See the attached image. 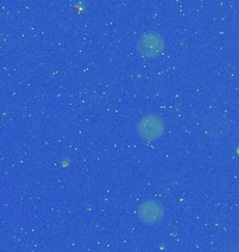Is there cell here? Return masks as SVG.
Segmentation results:
<instances>
[{"mask_svg":"<svg viewBox=\"0 0 239 252\" xmlns=\"http://www.w3.org/2000/svg\"><path fill=\"white\" fill-rule=\"evenodd\" d=\"M165 42L158 32H146L137 41V51L144 58H157L164 52Z\"/></svg>","mask_w":239,"mask_h":252,"instance_id":"7a4b0ae2","label":"cell"},{"mask_svg":"<svg viewBox=\"0 0 239 252\" xmlns=\"http://www.w3.org/2000/svg\"><path fill=\"white\" fill-rule=\"evenodd\" d=\"M165 216V209L157 200H144L137 209V217L146 225L158 224Z\"/></svg>","mask_w":239,"mask_h":252,"instance_id":"277c9868","label":"cell"},{"mask_svg":"<svg viewBox=\"0 0 239 252\" xmlns=\"http://www.w3.org/2000/svg\"><path fill=\"white\" fill-rule=\"evenodd\" d=\"M165 130V124L164 121L157 115H146L140 119L139 125H137V132L142 136L144 140H157L159 139Z\"/></svg>","mask_w":239,"mask_h":252,"instance_id":"3957f363","label":"cell"},{"mask_svg":"<svg viewBox=\"0 0 239 252\" xmlns=\"http://www.w3.org/2000/svg\"><path fill=\"white\" fill-rule=\"evenodd\" d=\"M203 132L212 140H220L230 133L231 122L228 117L222 112L211 111L203 119Z\"/></svg>","mask_w":239,"mask_h":252,"instance_id":"6da1fadb","label":"cell"}]
</instances>
